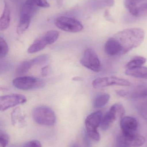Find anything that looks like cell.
Returning a JSON list of instances; mask_svg holds the SVG:
<instances>
[{"mask_svg": "<svg viewBox=\"0 0 147 147\" xmlns=\"http://www.w3.org/2000/svg\"><path fill=\"white\" fill-rule=\"evenodd\" d=\"M112 37L117 44L121 56L141 45L145 38V32L138 28H128L117 33Z\"/></svg>", "mask_w": 147, "mask_h": 147, "instance_id": "1", "label": "cell"}, {"mask_svg": "<svg viewBox=\"0 0 147 147\" xmlns=\"http://www.w3.org/2000/svg\"><path fill=\"white\" fill-rule=\"evenodd\" d=\"M33 119L39 125L51 127L56 122V116L53 111L49 107L40 106L34 109L32 113Z\"/></svg>", "mask_w": 147, "mask_h": 147, "instance_id": "2", "label": "cell"}, {"mask_svg": "<svg viewBox=\"0 0 147 147\" xmlns=\"http://www.w3.org/2000/svg\"><path fill=\"white\" fill-rule=\"evenodd\" d=\"M102 117V113L98 111L90 114L85 121L87 135L96 141H99L101 138L98 128L101 125Z\"/></svg>", "mask_w": 147, "mask_h": 147, "instance_id": "3", "label": "cell"}, {"mask_svg": "<svg viewBox=\"0 0 147 147\" xmlns=\"http://www.w3.org/2000/svg\"><path fill=\"white\" fill-rule=\"evenodd\" d=\"M59 33L55 30L48 31L36 39L28 49L29 53H34L44 49L47 45L53 44L58 40Z\"/></svg>", "mask_w": 147, "mask_h": 147, "instance_id": "4", "label": "cell"}, {"mask_svg": "<svg viewBox=\"0 0 147 147\" xmlns=\"http://www.w3.org/2000/svg\"><path fill=\"white\" fill-rule=\"evenodd\" d=\"M125 113V109L122 105L115 104L102 117L100 125L101 129L104 131H106L111 127L117 119L121 120Z\"/></svg>", "mask_w": 147, "mask_h": 147, "instance_id": "5", "label": "cell"}, {"mask_svg": "<svg viewBox=\"0 0 147 147\" xmlns=\"http://www.w3.org/2000/svg\"><path fill=\"white\" fill-rule=\"evenodd\" d=\"M13 85L19 90H29L42 88L45 85V82L36 77L23 76L15 78L13 80Z\"/></svg>", "mask_w": 147, "mask_h": 147, "instance_id": "6", "label": "cell"}, {"mask_svg": "<svg viewBox=\"0 0 147 147\" xmlns=\"http://www.w3.org/2000/svg\"><path fill=\"white\" fill-rule=\"evenodd\" d=\"M54 23L60 29L69 32H79L83 29L81 22L71 17L60 16L55 20Z\"/></svg>", "mask_w": 147, "mask_h": 147, "instance_id": "7", "label": "cell"}, {"mask_svg": "<svg viewBox=\"0 0 147 147\" xmlns=\"http://www.w3.org/2000/svg\"><path fill=\"white\" fill-rule=\"evenodd\" d=\"M83 66L94 72H98L101 69V62L96 52L91 48L86 49L80 61Z\"/></svg>", "mask_w": 147, "mask_h": 147, "instance_id": "8", "label": "cell"}, {"mask_svg": "<svg viewBox=\"0 0 147 147\" xmlns=\"http://www.w3.org/2000/svg\"><path fill=\"white\" fill-rule=\"evenodd\" d=\"M92 84L95 88H102L112 85L122 86H129L131 85L130 82L127 80L114 76L97 78L93 80Z\"/></svg>", "mask_w": 147, "mask_h": 147, "instance_id": "9", "label": "cell"}, {"mask_svg": "<svg viewBox=\"0 0 147 147\" xmlns=\"http://www.w3.org/2000/svg\"><path fill=\"white\" fill-rule=\"evenodd\" d=\"M26 101V98L21 94H12L3 96L0 98V109L1 111H5L9 108L25 103Z\"/></svg>", "mask_w": 147, "mask_h": 147, "instance_id": "10", "label": "cell"}, {"mask_svg": "<svg viewBox=\"0 0 147 147\" xmlns=\"http://www.w3.org/2000/svg\"><path fill=\"white\" fill-rule=\"evenodd\" d=\"M120 125L123 135L130 136L135 134L139 126V123L134 117L126 116L121 119Z\"/></svg>", "mask_w": 147, "mask_h": 147, "instance_id": "11", "label": "cell"}, {"mask_svg": "<svg viewBox=\"0 0 147 147\" xmlns=\"http://www.w3.org/2000/svg\"><path fill=\"white\" fill-rule=\"evenodd\" d=\"M47 56L41 55L30 60H26L21 63L16 69V74L18 75H23L26 73L34 65L41 64L47 61Z\"/></svg>", "mask_w": 147, "mask_h": 147, "instance_id": "12", "label": "cell"}, {"mask_svg": "<svg viewBox=\"0 0 147 147\" xmlns=\"http://www.w3.org/2000/svg\"><path fill=\"white\" fill-rule=\"evenodd\" d=\"M119 138L126 145L130 147H139L143 146L146 142L145 137L136 134L130 136L121 135Z\"/></svg>", "mask_w": 147, "mask_h": 147, "instance_id": "13", "label": "cell"}, {"mask_svg": "<svg viewBox=\"0 0 147 147\" xmlns=\"http://www.w3.org/2000/svg\"><path fill=\"white\" fill-rule=\"evenodd\" d=\"M11 121L14 126L16 127H23L25 126L26 120L19 108L14 110L11 114Z\"/></svg>", "mask_w": 147, "mask_h": 147, "instance_id": "14", "label": "cell"}, {"mask_svg": "<svg viewBox=\"0 0 147 147\" xmlns=\"http://www.w3.org/2000/svg\"><path fill=\"white\" fill-rule=\"evenodd\" d=\"M104 50L109 56H120V50L117 44L112 37L107 40L104 46Z\"/></svg>", "mask_w": 147, "mask_h": 147, "instance_id": "15", "label": "cell"}, {"mask_svg": "<svg viewBox=\"0 0 147 147\" xmlns=\"http://www.w3.org/2000/svg\"><path fill=\"white\" fill-rule=\"evenodd\" d=\"M31 18L29 16L20 14V21L16 29L18 34H22L28 29L30 25Z\"/></svg>", "mask_w": 147, "mask_h": 147, "instance_id": "16", "label": "cell"}, {"mask_svg": "<svg viewBox=\"0 0 147 147\" xmlns=\"http://www.w3.org/2000/svg\"><path fill=\"white\" fill-rule=\"evenodd\" d=\"M10 11L7 3H5L4 10L0 19V30L3 31L9 26L10 23Z\"/></svg>", "mask_w": 147, "mask_h": 147, "instance_id": "17", "label": "cell"}, {"mask_svg": "<svg viewBox=\"0 0 147 147\" xmlns=\"http://www.w3.org/2000/svg\"><path fill=\"white\" fill-rule=\"evenodd\" d=\"M125 74L131 77L147 79V67L141 66L135 69H127Z\"/></svg>", "mask_w": 147, "mask_h": 147, "instance_id": "18", "label": "cell"}, {"mask_svg": "<svg viewBox=\"0 0 147 147\" xmlns=\"http://www.w3.org/2000/svg\"><path fill=\"white\" fill-rule=\"evenodd\" d=\"M110 96L107 93L98 95L93 102V107L95 108H101L106 105L109 101Z\"/></svg>", "mask_w": 147, "mask_h": 147, "instance_id": "19", "label": "cell"}, {"mask_svg": "<svg viewBox=\"0 0 147 147\" xmlns=\"http://www.w3.org/2000/svg\"><path fill=\"white\" fill-rule=\"evenodd\" d=\"M146 62V59L144 57L137 56L130 60L126 65L127 69H135L142 66Z\"/></svg>", "mask_w": 147, "mask_h": 147, "instance_id": "20", "label": "cell"}, {"mask_svg": "<svg viewBox=\"0 0 147 147\" xmlns=\"http://www.w3.org/2000/svg\"><path fill=\"white\" fill-rule=\"evenodd\" d=\"M133 98H142L147 97V86L139 87L132 92H128L127 97Z\"/></svg>", "mask_w": 147, "mask_h": 147, "instance_id": "21", "label": "cell"}, {"mask_svg": "<svg viewBox=\"0 0 147 147\" xmlns=\"http://www.w3.org/2000/svg\"><path fill=\"white\" fill-rule=\"evenodd\" d=\"M25 2L38 7L47 8L50 6L49 3L47 2L46 0H26Z\"/></svg>", "mask_w": 147, "mask_h": 147, "instance_id": "22", "label": "cell"}, {"mask_svg": "<svg viewBox=\"0 0 147 147\" xmlns=\"http://www.w3.org/2000/svg\"><path fill=\"white\" fill-rule=\"evenodd\" d=\"M0 43H1V58L4 57L7 54L8 52L9 48L5 40L2 38H0Z\"/></svg>", "mask_w": 147, "mask_h": 147, "instance_id": "23", "label": "cell"}, {"mask_svg": "<svg viewBox=\"0 0 147 147\" xmlns=\"http://www.w3.org/2000/svg\"><path fill=\"white\" fill-rule=\"evenodd\" d=\"M9 138L7 134L1 131L0 133V147H7Z\"/></svg>", "mask_w": 147, "mask_h": 147, "instance_id": "24", "label": "cell"}, {"mask_svg": "<svg viewBox=\"0 0 147 147\" xmlns=\"http://www.w3.org/2000/svg\"><path fill=\"white\" fill-rule=\"evenodd\" d=\"M23 147H42L41 143L39 141L32 140L28 142L24 145Z\"/></svg>", "mask_w": 147, "mask_h": 147, "instance_id": "25", "label": "cell"}, {"mask_svg": "<svg viewBox=\"0 0 147 147\" xmlns=\"http://www.w3.org/2000/svg\"><path fill=\"white\" fill-rule=\"evenodd\" d=\"M139 16L147 13V3H144L139 6L138 7Z\"/></svg>", "mask_w": 147, "mask_h": 147, "instance_id": "26", "label": "cell"}, {"mask_svg": "<svg viewBox=\"0 0 147 147\" xmlns=\"http://www.w3.org/2000/svg\"><path fill=\"white\" fill-rule=\"evenodd\" d=\"M116 92L117 95L123 97H127L128 91L123 90H117L116 91Z\"/></svg>", "mask_w": 147, "mask_h": 147, "instance_id": "27", "label": "cell"}, {"mask_svg": "<svg viewBox=\"0 0 147 147\" xmlns=\"http://www.w3.org/2000/svg\"><path fill=\"white\" fill-rule=\"evenodd\" d=\"M47 71H48V66H46L42 68L41 74L43 76H46L47 74Z\"/></svg>", "mask_w": 147, "mask_h": 147, "instance_id": "28", "label": "cell"}, {"mask_svg": "<svg viewBox=\"0 0 147 147\" xmlns=\"http://www.w3.org/2000/svg\"><path fill=\"white\" fill-rule=\"evenodd\" d=\"M135 4H137L138 5V4L144 1H146V0H131Z\"/></svg>", "mask_w": 147, "mask_h": 147, "instance_id": "29", "label": "cell"}, {"mask_svg": "<svg viewBox=\"0 0 147 147\" xmlns=\"http://www.w3.org/2000/svg\"><path fill=\"white\" fill-rule=\"evenodd\" d=\"M23 146H22L20 145H13L9 147H23Z\"/></svg>", "mask_w": 147, "mask_h": 147, "instance_id": "30", "label": "cell"}, {"mask_svg": "<svg viewBox=\"0 0 147 147\" xmlns=\"http://www.w3.org/2000/svg\"><path fill=\"white\" fill-rule=\"evenodd\" d=\"M71 147H79V146L77 145V144H73Z\"/></svg>", "mask_w": 147, "mask_h": 147, "instance_id": "31", "label": "cell"}]
</instances>
